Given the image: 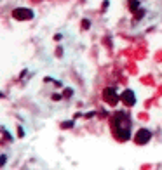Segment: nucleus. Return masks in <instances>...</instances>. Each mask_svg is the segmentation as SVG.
Returning a JSON list of instances; mask_svg holds the SVG:
<instances>
[{"instance_id":"f257e3e1","label":"nucleus","mask_w":162,"mask_h":170,"mask_svg":"<svg viewBox=\"0 0 162 170\" xmlns=\"http://www.w3.org/2000/svg\"><path fill=\"white\" fill-rule=\"evenodd\" d=\"M110 127H112V132L115 135L117 141H129L131 139V127H132V122H131V116L126 113V111H115L112 115V120H110Z\"/></svg>"},{"instance_id":"f03ea898","label":"nucleus","mask_w":162,"mask_h":170,"mask_svg":"<svg viewBox=\"0 0 162 170\" xmlns=\"http://www.w3.org/2000/svg\"><path fill=\"white\" fill-rule=\"evenodd\" d=\"M150 139H152V132L147 130V129H140V130L136 132V135H134V142H136L138 146H145V144H148Z\"/></svg>"},{"instance_id":"7ed1b4c3","label":"nucleus","mask_w":162,"mask_h":170,"mask_svg":"<svg viewBox=\"0 0 162 170\" xmlns=\"http://www.w3.org/2000/svg\"><path fill=\"white\" fill-rule=\"evenodd\" d=\"M12 17L17 19V21H26V19H32L33 17V12L30 9H26V7H17V9H14Z\"/></svg>"},{"instance_id":"20e7f679","label":"nucleus","mask_w":162,"mask_h":170,"mask_svg":"<svg viewBox=\"0 0 162 170\" xmlns=\"http://www.w3.org/2000/svg\"><path fill=\"white\" fill-rule=\"evenodd\" d=\"M103 99L110 106H115V104L119 102V96H117V92H115V89H112V87H106L103 90Z\"/></svg>"},{"instance_id":"39448f33","label":"nucleus","mask_w":162,"mask_h":170,"mask_svg":"<svg viewBox=\"0 0 162 170\" xmlns=\"http://www.w3.org/2000/svg\"><path fill=\"white\" fill-rule=\"evenodd\" d=\"M120 99H122V102H124L126 106H134V104H136V96H134V92L129 90V89H127L126 92H122Z\"/></svg>"},{"instance_id":"423d86ee","label":"nucleus","mask_w":162,"mask_h":170,"mask_svg":"<svg viewBox=\"0 0 162 170\" xmlns=\"http://www.w3.org/2000/svg\"><path fill=\"white\" fill-rule=\"evenodd\" d=\"M129 7H131L132 12H136L138 9H140V2H138V0H129Z\"/></svg>"},{"instance_id":"0eeeda50","label":"nucleus","mask_w":162,"mask_h":170,"mask_svg":"<svg viewBox=\"0 0 162 170\" xmlns=\"http://www.w3.org/2000/svg\"><path fill=\"white\" fill-rule=\"evenodd\" d=\"M72 125H73V122H65V123H61L63 129H68V127H72Z\"/></svg>"},{"instance_id":"6e6552de","label":"nucleus","mask_w":162,"mask_h":170,"mask_svg":"<svg viewBox=\"0 0 162 170\" xmlns=\"http://www.w3.org/2000/svg\"><path fill=\"white\" fill-rule=\"evenodd\" d=\"M89 26H91V25H89V21H87V19H84V21H82V28H85V30H87Z\"/></svg>"},{"instance_id":"1a4fd4ad","label":"nucleus","mask_w":162,"mask_h":170,"mask_svg":"<svg viewBox=\"0 0 162 170\" xmlns=\"http://www.w3.org/2000/svg\"><path fill=\"white\" fill-rule=\"evenodd\" d=\"M5 160H7V156H5V155L0 156V165H4V163H5Z\"/></svg>"},{"instance_id":"9d476101","label":"nucleus","mask_w":162,"mask_h":170,"mask_svg":"<svg viewBox=\"0 0 162 170\" xmlns=\"http://www.w3.org/2000/svg\"><path fill=\"white\" fill-rule=\"evenodd\" d=\"M35 2H38V0H35Z\"/></svg>"}]
</instances>
